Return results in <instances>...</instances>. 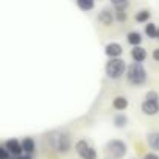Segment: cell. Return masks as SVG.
I'll list each match as a JSON object with an SVG mask.
<instances>
[{"instance_id":"1","label":"cell","mask_w":159,"mask_h":159,"mask_svg":"<svg viewBox=\"0 0 159 159\" xmlns=\"http://www.w3.org/2000/svg\"><path fill=\"white\" fill-rule=\"evenodd\" d=\"M126 80H128V83L133 84V86H142L147 83V70L145 67L142 66V62H131L129 66H126Z\"/></svg>"},{"instance_id":"2","label":"cell","mask_w":159,"mask_h":159,"mask_svg":"<svg viewBox=\"0 0 159 159\" xmlns=\"http://www.w3.org/2000/svg\"><path fill=\"white\" fill-rule=\"evenodd\" d=\"M48 145L56 150L58 153H69L70 148H72V139L67 133L64 131H56V133H52L50 137H48Z\"/></svg>"},{"instance_id":"3","label":"cell","mask_w":159,"mask_h":159,"mask_svg":"<svg viewBox=\"0 0 159 159\" xmlns=\"http://www.w3.org/2000/svg\"><path fill=\"white\" fill-rule=\"evenodd\" d=\"M126 72V62L122 58H109L105 64V73L111 80H119Z\"/></svg>"},{"instance_id":"4","label":"cell","mask_w":159,"mask_h":159,"mask_svg":"<svg viewBox=\"0 0 159 159\" xmlns=\"http://www.w3.org/2000/svg\"><path fill=\"white\" fill-rule=\"evenodd\" d=\"M105 151L108 154V159H123L128 153V145L122 139H111L106 142Z\"/></svg>"},{"instance_id":"5","label":"cell","mask_w":159,"mask_h":159,"mask_svg":"<svg viewBox=\"0 0 159 159\" xmlns=\"http://www.w3.org/2000/svg\"><path fill=\"white\" fill-rule=\"evenodd\" d=\"M75 151L81 159H98L97 150L86 139H80L75 142Z\"/></svg>"},{"instance_id":"6","label":"cell","mask_w":159,"mask_h":159,"mask_svg":"<svg viewBox=\"0 0 159 159\" xmlns=\"http://www.w3.org/2000/svg\"><path fill=\"white\" fill-rule=\"evenodd\" d=\"M5 147H7V150L10 151V154L13 156V157H17V156H20V154H24V151H22V145H20V140L19 139H8L7 142H5Z\"/></svg>"},{"instance_id":"7","label":"cell","mask_w":159,"mask_h":159,"mask_svg":"<svg viewBox=\"0 0 159 159\" xmlns=\"http://www.w3.org/2000/svg\"><path fill=\"white\" fill-rule=\"evenodd\" d=\"M105 53L108 58H120L123 55V47L119 42H109L105 47Z\"/></svg>"},{"instance_id":"8","label":"cell","mask_w":159,"mask_h":159,"mask_svg":"<svg viewBox=\"0 0 159 159\" xmlns=\"http://www.w3.org/2000/svg\"><path fill=\"white\" fill-rule=\"evenodd\" d=\"M140 109L145 116H156L159 114V102H150V100H143L140 105Z\"/></svg>"},{"instance_id":"9","label":"cell","mask_w":159,"mask_h":159,"mask_svg":"<svg viewBox=\"0 0 159 159\" xmlns=\"http://www.w3.org/2000/svg\"><path fill=\"white\" fill-rule=\"evenodd\" d=\"M97 19H98V22H100L102 25H105V27H111L112 22H114V13H112L111 10L105 8V10L100 11V14L97 16Z\"/></svg>"},{"instance_id":"10","label":"cell","mask_w":159,"mask_h":159,"mask_svg":"<svg viewBox=\"0 0 159 159\" xmlns=\"http://www.w3.org/2000/svg\"><path fill=\"white\" fill-rule=\"evenodd\" d=\"M147 56H148L147 50L142 45H136V47L131 48V58H133L134 62H143L147 59Z\"/></svg>"},{"instance_id":"11","label":"cell","mask_w":159,"mask_h":159,"mask_svg":"<svg viewBox=\"0 0 159 159\" xmlns=\"http://www.w3.org/2000/svg\"><path fill=\"white\" fill-rule=\"evenodd\" d=\"M20 145H22L24 154H31V156L34 154V151H36V142H34L33 137H24L20 140Z\"/></svg>"},{"instance_id":"12","label":"cell","mask_w":159,"mask_h":159,"mask_svg":"<svg viewBox=\"0 0 159 159\" xmlns=\"http://www.w3.org/2000/svg\"><path fill=\"white\" fill-rule=\"evenodd\" d=\"M147 143H148V147H150L153 151L159 153V131H151V133H148V134H147Z\"/></svg>"},{"instance_id":"13","label":"cell","mask_w":159,"mask_h":159,"mask_svg":"<svg viewBox=\"0 0 159 159\" xmlns=\"http://www.w3.org/2000/svg\"><path fill=\"white\" fill-rule=\"evenodd\" d=\"M128 105H129V102H128V98L123 97V95H117V97L112 100V108H114L116 111H125V109L128 108Z\"/></svg>"},{"instance_id":"14","label":"cell","mask_w":159,"mask_h":159,"mask_svg":"<svg viewBox=\"0 0 159 159\" xmlns=\"http://www.w3.org/2000/svg\"><path fill=\"white\" fill-rule=\"evenodd\" d=\"M75 3H76V7L80 10L84 11V13L92 11L95 8V0H75Z\"/></svg>"},{"instance_id":"15","label":"cell","mask_w":159,"mask_h":159,"mask_svg":"<svg viewBox=\"0 0 159 159\" xmlns=\"http://www.w3.org/2000/svg\"><path fill=\"white\" fill-rule=\"evenodd\" d=\"M142 34L139 33V31H129L128 34H126V41H128V44H131L133 47H136V45H140L142 44Z\"/></svg>"},{"instance_id":"16","label":"cell","mask_w":159,"mask_h":159,"mask_svg":"<svg viewBox=\"0 0 159 159\" xmlns=\"http://www.w3.org/2000/svg\"><path fill=\"white\" fill-rule=\"evenodd\" d=\"M112 122H114V126H116V128H125V126L128 125V117H126L125 114L119 112V114L114 116Z\"/></svg>"},{"instance_id":"17","label":"cell","mask_w":159,"mask_h":159,"mask_svg":"<svg viewBox=\"0 0 159 159\" xmlns=\"http://www.w3.org/2000/svg\"><path fill=\"white\" fill-rule=\"evenodd\" d=\"M150 17H151V13H150L148 10H140V11H137L136 16H134L136 22H139V24H147V22L150 20Z\"/></svg>"},{"instance_id":"18","label":"cell","mask_w":159,"mask_h":159,"mask_svg":"<svg viewBox=\"0 0 159 159\" xmlns=\"http://www.w3.org/2000/svg\"><path fill=\"white\" fill-rule=\"evenodd\" d=\"M111 5L116 11H126L129 7V0H111Z\"/></svg>"},{"instance_id":"19","label":"cell","mask_w":159,"mask_h":159,"mask_svg":"<svg viewBox=\"0 0 159 159\" xmlns=\"http://www.w3.org/2000/svg\"><path fill=\"white\" fill-rule=\"evenodd\" d=\"M145 34L150 38V39H156V31H157V27L154 25V24H151V22H148L147 25H145Z\"/></svg>"},{"instance_id":"20","label":"cell","mask_w":159,"mask_h":159,"mask_svg":"<svg viewBox=\"0 0 159 159\" xmlns=\"http://www.w3.org/2000/svg\"><path fill=\"white\" fill-rule=\"evenodd\" d=\"M114 20H117V22H120V24L126 22V20H128L126 11H114Z\"/></svg>"},{"instance_id":"21","label":"cell","mask_w":159,"mask_h":159,"mask_svg":"<svg viewBox=\"0 0 159 159\" xmlns=\"http://www.w3.org/2000/svg\"><path fill=\"white\" fill-rule=\"evenodd\" d=\"M145 100H150V102H159V94L156 91H148L145 94Z\"/></svg>"},{"instance_id":"22","label":"cell","mask_w":159,"mask_h":159,"mask_svg":"<svg viewBox=\"0 0 159 159\" xmlns=\"http://www.w3.org/2000/svg\"><path fill=\"white\" fill-rule=\"evenodd\" d=\"M13 156L10 154V151L7 150L5 145H0V159H11Z\"/></svg>"},{"instance_id":"23","label":"cell","mask_w":159,"mask_h":159,"mask_svg":"<svg viewBox=\"0 0 159 159\" xmlns=\"http://www.w3.org/2000/svg\"><path fill=\"white\" fill-rule=\"evenodd\" d=\"M143 159H159V154H157L156 151H148V153L143 156Z\"/></svg>"},{"instance_id":"24","label":"cell","mask_w":159,"mask_h":159,"mask_svg":"<svg viewBox=\"0 0 159 159\" xmlns=\"http://www.w3.org/2000/svg\"><path fill=\"white\" fill-rule=\"evenodd\" d=\"M151 56H153V59H154V61H157V62H159V48H154V50H153V53H151Z\"/></svg>"},{"instance_id":"25","label":"cell","mask_w":159,"mask_h":159,"mask_svg":"<svg viewBox=\"0 0 159 159\" xmlns=\"http://www.w3.org/2000/svg\"><path fill=\"white\" fill-rule=\"evenodd\" d=\"M14 159H33V156L31 154H20V156H17Z\"/></svg>"},{"instance_id":"26","label":"cell","mask_w":159,"mask_h":159,"mask_svg":"<svg viewBox=\"0 0 159 159\" xmlns=\"http://www.w3.org/2000/svg\"><path fill=\"white\" fill-rule=\"evenodd\" d=\"M156 39H159V27H157V31H156Z\"/></svg>"},{"instance_id":"27","label":"cell","mask_w":159,"mask_h":159,"mask_svg":"<svg viewBox=\"0 0 159 159\" xmlns=\"http://www.w3.org/2000/svg\"><path fill=\"white\" fill-rule=\"evenodd\" d=\"M11 159H14V157H11Z\"/></svg>"}]
</instances>
